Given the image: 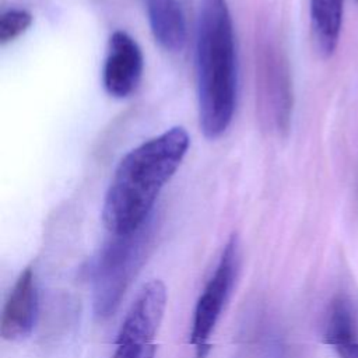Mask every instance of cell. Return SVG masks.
<instances>
[{"instance_id": "1", "label": "cell", "mask_w": 358, "mask_h": 358, "mask_svg": "<svg viewBox=\"0 0 358 358\" xmlns=\"http://www.w3.org/2000/svg\"><path fill=\"white\" fill-rule=\"evenodd\" d=\"M189 144L187 131L176 126L120 159L102 207V221L112 235L131 234L148 222L161 189L182 164Z\"/></svg>"}, {"instance_id": "2", "label": "cell", "mask_w": 358, "mask_h": 358, "mask_svg": "<svg viewBox=\"0 0 358 358\" xmlns=\"http://www.w3.org/2000/svg\"><path fill=\"white\" fill-rule=\"evenodd\" d=\"M196 76L200 129L214 140L229 127L236 105V52L227 0H200Z\"/></svg>"}, {"instance_id": "3", "label": "cell", "mask_w": 358, "mask_h": 358, "mask_svg": "<svg viewBox=\"0 0 358 358\" xmlns=\"http://www.w3.org/2000/svg\"><path fill=\"white\" fill-rule=\"evenodd\" d=\"M151 241L148 222L126 235H112L92 267L94 310L105 319L117 309L122 296L141 267Z\"/></svg>"}, {"instance_id": "4", "label": "cell", "mask_w": 358, "mask_h": 358, "mask_svg": "<svg viewBox=\"0 0 358 358\" xmlns=\"http://www.w3.org/2000/svg\"><path fill=\"white\" fill-rule=\"evenodd\" d=\"M238 266L239 242L238 236L232 235L225 243L214 273L208 278L194 308L190 331L194 358H206L210 351V337L234 287Z\"/></svg>"}, {"instance_id": "5", "label": "cell", "mask_w": 358, "mask_h": 358, "mask_svg": "<svg viewBox=\"0 0 358 358\" xmlns=\"http://www.w3.org/2000/svg\"><path fill=\"white\" fill-rule=\"evenodd\" d=\"M259 108L262 119L278 131L288 130L292 116V85L285 59L267 46L259 62Z\"/></svg>"}, {"instance_id": "6", "label": "cell", "mask_w": 358, "mask_h": 358, "mask_svg": "<svg viewBox=\"0 0 358 358\" xmlns=\"http://www.w3.org/2000/svg\"><path fill=\"white\" fill-rule=\"evenodd\" d=\"M144 59L138 43L124 31H115L108 42L102 69L105 91L113 98L129 96L143 76Z\"/></svg>"}, {"instance_id": "7", "label": "cell", "mask_w": 358, "mask_h": 358, "mask_svg": "<svg viewBox=\"0 0 358 358\" xmlns=\"http://www.w3.org/2000/svg\"><path fill=\"white\" fill-rule=\"evenodd\" d=\"M166 306V288L161 280L148 281L127 310L117 333V343L155 344Z\"/></svg>"}, {"instance_id": "8", "label": "cell", "mask_w": 358, "mask_h": 358, "mask_svg": "<svg viewBox=\"0 0 358 358\" xmlns=\"http://www.w3.org/2000/svg\"><path fill=\"white\" fill-rule=\"evenodd\" d=\"M38 315V285L32 267L21 271L4 303L0 331L3 338L15 341L32 331Z\"/></svg>"}, {"instance_id": "9", "label": "cell", "mask_w": 358, "mask_h": 358, "mask_svg": "<svg viewBox=\"0 0 358 358\" xmlns=\"http://www.w3.org/2000/svg\"><path fill=\"white\" fill-rule=\"evenodd\" d=\"M154 39L168 52H180L187 39L186 20L178 0H144Z\"/></svg>"}, {"instance_id": "10", "label": "cell", "mask_w": 358, "mask_h": 358, "mask_svg": "<svg viewBox=\"0 0 358 358\" xmlns=\"http://www.w3.org/2000/svg\"><path fill=\"white\" fill-rule=\"evenodd\" d=\"M324 343L336 351L338 358H358L355 316L344 296H337L330 305L324 327Z\"/></svg>"}, {"instance_id": "11", "label": "cell", "mask_w": 358, "mask_h": 358, "mask_svg": "<svg viewBox=\"0 0 358 358\" xmlns=\"http://www.w3.org/2000/svg\"><path fill=\"white\" fill-rule=\"evenodd\" d=\"M344 0H310V27L317 52L323 57L334 53L341 25Z\"/></svg>"}, {"instance_id": "12", "label": "cell", "mask_w": 358, "mask_h": 358, "mask_svg": "<svg viewBox=\"0 0 358 358\" xmlns=\"http://www.w3.org/2000/svg\"><path fill=\"white\" fill-rule=\"evenodd\" d=\"M32 24V15L27 10L11 8L0 15V42L1 45L14 41L24 34Z\"/></svg>"}]
</instances>
